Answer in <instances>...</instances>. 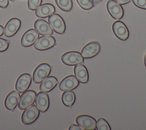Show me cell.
Wrapping results in <instances>:
<instances>
[{
    "instance_id": "cell-1",
    "label": "cell",
    "mask_w": 146,
    "mask_h": 130,
    "mask_svg": "<svg viewBox=\"0 0 146 130\" xmlns=\"http://www.w3.org/2000/svg\"><path fill=\"white\" fill-rule=\"evenodd\" d=\"M51 70V66L48 64L42 63L40 64L36 68L33 73V81L36 84L41 82L44 78L48 76Z\"/></svg>"
},
{
    "instance_id": "cell-2",
    "label": "cell",
    "mask_w": 146,
    "mask_h": 130,
    "mask_svg": "<svg viewBox=\"0 0 146 130\" xmlns=\"http://www.w3.org/2000/svg\"><path fill=\"white\" fill-rule=\"evenodd\" d=\"M61 60L64 64L67 65H76L84 62L82 55L79 52L75 51L65 53L62 56Z\"/></svg>"
},
{
    "instance_id": "cell-3",
    "label": "cell",
    "mask_w": 146,
    "mask_h": 130,
    "mask_svg": "<svg viewBox=\"0 0 146 130\" xmlns=\"http://www.w3.org/2000/svg\"><path fill=\"white\" fill-rule=\"evenodd\" d=\"M39 110L35 105L29 107L23 112L22 115V121L25 124H30L33 123L38 118Z\"/></svg>"
},
{
    "instance_id": "cell-4",
    "label": "cell",
    "mask_w": 146,
    "mask_h": 130,
    "mask_svg": "<svg viewBox=\"0 0 146 130\" xmlns=\"http://www.w3.org/2000/svg\"><path fill=\"white\" fill-rule=\"evenodd\" d=\"M48 22L52 29L57 33L63 34L66 30V25L63 19L58 14H53L48 17Z\"/></svg>"
},
{
    "instance_id": "cell-5",
    "label": "cell",
    "mask_w": 146,
    "mask_h": 130,
    "mask_svg": "<svg viewBox=\"0 0 146 130\" xmlns=\"http://www.w3.org/2000/svg\"><path fill=\"white\" fill-rule=\"evenodd\" d=\"M36 92L32 90H29L24 92L21 96L18 108L21 110H23L33 104L35 100Z\"/></svg>"
},
{
    "instance_id": "cell-6",
    "label": "cell",
    "mask_w": 146,
    "mask_h": 130,
    "mask_svg": "<svg viewBox=\"0 0 146 130\" xmlns=\"http://www.w3.org/2000/svg\"><path fill=\"white\" fill-rule=\"evenodd\" d=\"M56 44L55 38L51 36H44L39 38L34 43V47L39 50L50 49Z\"/></svg>"
},
{
    "instance_id": "cell-7",
    "label": "cell",
    "mask_w": 146,
    "mask_h": 130,
    "mask_svg": "<svg viewBox=\"0 0 146 130\" xmlns=\"http://www.w3.org/2000/svg\"><path fill=\"white\" fill-rule=\"evenodd\" d=\"M77 124L84 129L95 130L96 128V121L94 118L88 115H79L76 118Z\"/></svg>"
},
{
    "instance_id": "cell-8",
    "label": "cell",
    "mask_w": 146,
    "mask_h": 130,
    "mask_svg": "<svg viewBox=\"0 0 146 130\" xmlns=\"http://www.w3.org/2000/svg\"><path fill=\"white\" fill-rule=\"evenodd\" d=\"M107 9L109 14L115 19H120L123 16L124 11L123 7L114 0L108 1Z\"/></svg>"
},
{
    "instance_id": "cell-9",
    "label": "cell",
    "mask_w": 146,
    "mask_h": 130,
    "mask_svg": "<svg viewBox=\"0 0 146 130\" xmlns=\"http://www.w3.org/2000/svg\"><path fill=\"white\" fill-rule=\"evenodd\" d=\"M112 30L115 35L122 41L127 40L129 37V31L127 27L120 21H116L113 23Z\"/></svg>"
},
{
    "instance_id": "cell-10",
    "label": "cell",
    "mask_w": 146,
    "mask_h": 130,
    "mask_svg": "<svg viewBox=\"0 0 146 130\" xmlns=\"http://www.w3.org/2000/svg\"><path fill=\"white\" fill-rule=\"evenodd\" d=\"M100 50V44L97 42H91L87 44L82 50L81 54L83 58H90L97 55Z\"/></svg>"
},
{
    "instance_id": "cell-11",
    "label": "cell",
    "mask_w": 146,
    "mask_h": 130,
    "mask_svg": "<svg viewBox=\"0 0 146 130\" xmlns=\"http://www.w3.org/2000/svg\"><path fill=\"white\" fill-rule=\"evenodd\" d=\"M31 82V75L28 73H23L17 79L15 84V89L19 93H23L29 88Z\"/></svg>"
},
{
    "instance_id": "cell-12",
    "label": "cell",
    "mask_w": 146,
    "mask_h": 130,
    "mask_svg": "<svg viewBox=\"0 0 146 130\" xmlns=\"http://www.w3.org/2000/svg\"><path fill=\"white\" fill-rule=\"evenodd\" d=\"M21 22L17 18L10 19L6 23L4 29V34L6 37H10L17 33L21 27Z\"/></svg>"
},
{
    "instance_id": "cell-13",
    "label": "cell",
    "mask_w": 146,
    "mask_h": 130,
    "mask_svg": "<svg viewBox=\"0 0 146 130\" xmlns=\"http://www.w3.org/2000/svg\"><path fill=\"white\" fill-rule=\"evenodd\" d=\"M79 84V81L76 77L73 75H70L66 77L60 82L59 85V88L62 91L72 90L76 88Z\"/></svg>"
},
{
    "instance_id": "cell-14",
    "label": "cell",
    "mask_w": 146,
    "mask_h": 130,
    "mask_svg": "<svg viewBox=\"0 0 146 130\" xmlns=\"http://www.w3.org/2000/svg\"><path fill=\"white\" fill-rule=\"evenodd\" d=\"M39 38L38 31L31 29L27 30L21 38V45L24 47H28L33 45Z\"/></svg>"
},
{
    "instance_id": "cell-15",
    "label": "cell",
    "mask_w": 146,
    "mask_h": 130,
    "mask_svg": "<svg viewBox=\"0 0 146 130\" xmlns=\"http://www.w3.org/2000/svg\"><path fill=\"white\" fill-rule=\"evenodd\" d=\"M35 104L37 108L42 112H45L49 107L50 101L48 94L44 92H39L35 97Z\"/></svg>"
},
{
    "instance_id": "cell-16",
    "label": "cell",
    "mask_w": 146,
    "mask_h": 130,
    "mask_svg": "<svg viewBox=\"0 0 146 130\" xmlns=\"http://www.w3.org/2000/svg\"><path fill=\"white\" fill-rule=\"evenodd\" d=\"M34 27L42 36H51L53 33L52 27L47 22L43 19H37L34 23Z\"/></svg>"
},
{
    "instance_id": "cell-17",
    "label": "cell",
    "mask_w": 146,
    "mask_h": 130,
    "mask_svg": "<svg viewBox=\"0 0 146 130\" xmlns=\"http://www.w3.org/2000/svg\"><path fill=\"white\" fill-rule=\"evenodd\" d=\"M20 99V94L18 92L12 91L6 97L5 105L8 110L13 111L17 105Z\"/></svg>"
},
{
    "instance_id": "cell-18",
    "label": "cell",
    "mask_w": 146,
    "mask_h": 130,
    "mask_svg": "<svg viewBox=\"0 0 146 130\" xmlns=\"http://www.w3.org/2000/svg\"><path fill=\"white\" fill-rule=\"evenodd\" d=\"M55 8L51 3H44L40 5L35 11V15L40 18H46L53 14Z\"/></svg>"
},
{
    "instance_id": "cell-19",
    "label": "cell",
    "mask_w": 146,
    "mask_h": 130,
    "mask_svg": "<svg viewBox=\"0 0 146 130\" xmlns=\"http://www.w3.org/2000/svg\"><path fill=\"white\" fill-rule=\"evenodd\" d=\"M58 84V81L54 76L47 77L41 82L39 89L42 92H48L52 90Z\"/></svg>"
},
{
    "instance_id": "cell-20",
    "label": "cell",
    "mask_w": 146,
    "mask_h": 130,
    "mask_svg": "<svg viewBox=\"0 0 146 130\" xmlns=\"http://www.w3.org/2000/svg\"><path fill=\"white\" fill-rule=\"evenodd\" d=\"M74 73L78 81L82 83H86L88 81V73L86 67L82 64L76 65Z\"/></svg>"
},
{
    "instance_id": "cell-21",
    "label": "cell",
    "mask_w": 146,
    "mask_h": 130,
    "mask_svg": "<svg viewBox=\"0 0 146 130\" xmlns=\"http://www.w3.org/2000/svg\"><path fill=\"white\" fill-rule=\"evenodd\" d=\"M62 101L64 105L71 107L75 101L74 92L72 90L64 91L62 96Z\"/></svg>"
},
{
    "instance_id": "cell-22",
    "label": "cell",
    "mask_w": 146,
    "mask_h": 130,
    "mask_svg": "<svg viewBox=\"0 0 146 130\" xmlns=\"http://www.w3.org/2000/svg\"><path fill=\"white\" fill-rule=\"evenodd\" d=\"M57 6L64 11H70L72 8V0H55Z\"/></svg>"
},
{
    "instance_id": "cell-23",
    "label": "cell",
    "mask_w": 146,
    "mask_h": 130,
    "mask_svg": "<svg viewBox=\"0 0 146 130\" xmlns=\"http://www.w3.org/2000/svg\"><path fill=\"white\" fill-rule=\"evenodd\" d=\"M98 130H111L108 122L103 118H99L96 122V128Z\"/></svg>"
},
{
    "instance_id": "cell-24",
    "label": "cell",
    "mask_w": 146,
    "mask_h": 130,
    "mask_svg": "<svg viewBox=\"0 0 146 130\" xmlns=\"http://www.w3.org/2000/svg\"><path fill=\"white\" fill-rule=\"evenodd\" d=\"M79 5L84 10L91 9L94 6V3L91 0H76Z\"/></svg>"
},
{
    "instance_id": "cell-25",
    "label": "cell",
    "mask_w": 146,
    "mask_h": 130,
    "mask_svg": "<svg viewBox=\"0 0 146 130\" xmlns=\"http://www.w3.org/2000/svg\"><path fill=\"white\" fill-rule=\"evenodd\" d=\"M42 0H28V7L29 9L36 10L41 4Z\"/></svg>"
},
{
    "instance_id": "cell-26",
    "label": "cell",
    "mask_w": 146,
    "mask_h": 130,
    "mask_svg": "<svg viewBox=\"0 0 146 130\" xmlns=\"http://www.w3.org/2000/svg\"><path fill=\"white\" fill-rule=\"evenodd\" d=\"M9 42L8 40L0 38V52L6 50L9 48Z\"/></svg>"
},
{
    "instance_id": "cell-27",
    "label": "cell",
    "mask_w": 146,
    "mask_h": 130,
    "mask_svg": "<svg viewBox=\"0 0 146 130\" xmlns=\"http://www.w3.org/2000/svg\"><path fill=\"white\" fill-rule=\"evenodd\" d=\"M133 4L137 7L146 9V0H132Z\"/></svg>"
},
{
    "instance_id": "cell-28",
    "label": "cell",
    "mask_w": 146,
    "mask_h": 130,
    "mask_svg": "<svg viewBox=\"0 0 146 130\" xmlns=\"http://www.w3.org/2000/svg\"><path fill=\"white\" fill-rule=\"evenodd\" d=\"M83 130L84 129L79 125H76L75 124H71L69 128V130Z\"/></svg>"
},
{
    "instance_id": "cell-29",
    "label": "cell",
    "mask_w": 146,
    "mask_h": 130,
    "mask_svg": "<svg viewBox=\"0 0 146 130\" xmlns=\"http://www.w3.org/2000/svg\"><path fill=\"white\" fill-rule=\"evenodd\" d=\"M9 5V0H0V7L6 8Z\"/></svg>"
},
{
    "instance_id": "cell-30",
    "label": "cell",
    "mask_w": 146,
    "mask_h": 130,
    "mask_svg": "<svg viewBox=\"0 0 146 130\" xmlns=\"http://www.w3.org/2000/svg\"><path fill=\"white\" fill-rule=\"evenodd\" d=\"M131 1V0H116L115 1L117 2L120 5H124L129 3Z\"/></svg>"
},
{
    "instance_id": "cell-31",
    "label": "cell",
    "mask_w": 146,
    "mask_h": 130,
    "mask_svg": "<svg viewBox=\"0 0 146 130\" xmlns=\"http://www.w3.org/2000/svg\"><path fill=\"white\" fill-rule=\"evenodd\" d=\"M3 32H4L3 27L2 26L0 25V36H1L3 34Z\"/></svg>"
},
{
    "instance_id": "cell-32",
    "label": "cell",
    "mask_w": 146,
    "mask_h": 130,
    "mask_svg": "<svg viewBox=\"0 0 146 130\" xmlns=\"http://www.w3.org/2000/svg\"><path fill=\"white\" fill-rule=\"evenodd\" d=\"M92 1L93 3H98V2H100L102 0H91Z\"/></svg>"
},
{
    "instance_id": "cell-33",
    "label": "cell",
    "mask_w": 146,
    "mask_h": 130,
    "mask_svg": "<svg viewBox=\"0 0 146 130\" xmlns=\"http://www.w3.org/2000/svg\"><path fill=\"white\" fill-rule=\"evenodd\" d=\"M144 64H145V66H146V54H145V57H144Z\"/></svg>"
},
{
    "instance_id": "cell-34",
    "label": "cell",
    "mask_w": 146,
    "mask_h": 130,
    "mask_svg": "<svg viewBox=\"0 0 146 130\" xmlns=\"http://www.w3.org/2000/svg\"><path fill=\"white\" fill-rule=\"evenodd\" d=\"M10 1H15V0H10Z\"/></svg>"
}]
</instances>
